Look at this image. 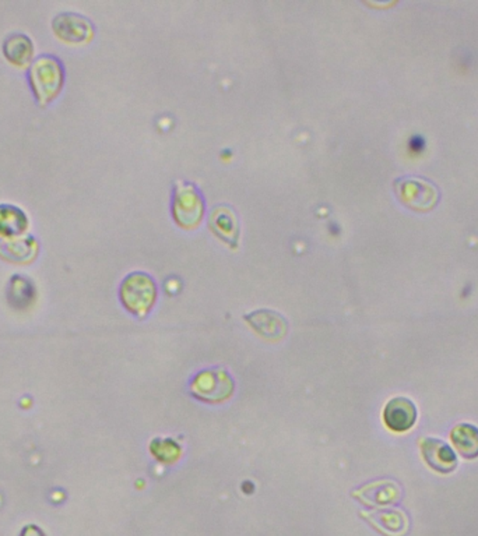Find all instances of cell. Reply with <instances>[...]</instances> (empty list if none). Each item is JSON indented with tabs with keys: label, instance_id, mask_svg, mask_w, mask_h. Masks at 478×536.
<instances>
[{
	"label": "cell",
	"instance_id": "obj_1",
	"mask_svg": "<svg viewBox=\"0 0 478 536\" xmlns=\"http://www.w3.org/2000/svg\"><path fill=\"white\" fill-rule=\"evenodd\" d=\"M29 80L37 101L41 105H47L61 91L64 84L61 62L49 55L37 57L30 66Z\"/></svg>",
	"mask_w": 478,
	"mask_h": 536
},
{
	"label": "cell",
	"instance_id": "obj_2",
	"mask_svg": "<svg viewBox=\"0 0 478 536\" xmlns=\"http://www.w3.org/2000/svg\"><path fill=\"white\" fill-rule=\"evenodd\" d=\"M190 394L207 404H220L234 394V380L222 367L204 369L190 382Z\"/></svg>",
	"mask_w": 478,
	"mask_h": 536
},
{
	"label": "cell",
	"instance_id": "obj_3",
	"mask_svg": "<svg viewBox=\"0 0 478 536\" xmlns=\"http://www.w3.org/2000/svg\"><path fill=\"white\" fill-rule=\"evenodd\" d=\"M121 300L132 315L144 317L154 305L157 287L146 272H132L121 285Z\"/></svg>",
	"mask_w": 478,
	"mask_h": 536
},
{
	"label": "cell",
	"instance_id": "obj_4",
	"mask_svg": "<svg viewBox=\"0 0 478 536\" xmlns=\"http://www.w3.org/2000/svg\"><path fill=\"white\" fill-rule=\"evenodd\" d=\"M395 189L402 203L417 212L431 210L440 197L437 185L427 177H399L395 182Z\"/></svg>",
	"mask_w": 478,
	"mask_h": 536
},
{
	"label": "cell",
	"instance_id": "obj_5",
	"mask_svg": "<svg viewBox=\"0 0 478 536\" xmlns=\"http://www.w3.org/2000/svg\"><path fill=\"white\" fill-rule=\"evenodd\" d=\"M175 221L182 227H195L199 224L204 212L203 199L196 187L190 184L179 182L177 184L174 196Z\"/></svg>",
	"mask_w": 478,
	"mask_h": 536
},
{
	"label": "cell",
	"instance_id": "obj_6",
	"mask_svg": "<svg viewBox=\"0 0 478 536\" xmlns=\"http://www.w3.org/2000/svg\"><path fill=\"white\" fill-rule=\"evenodd\" d=\"M352 496L370 507H382L397 505L403 498V489L396 480H380L352 490Z\"/></svg>",
	"mask_w": 478,
	"mask_h": 536
},
{
	"label": "cell",
	"instance_id": "obj_7",
	"mask_svg": "<svg viewBox=\"0 0 478 536\" xmlns=\"http://www.w3.org/2000/svg\"><path fill=\"white\" fill-rule=\"evenodd\" d=\"M422 458L432 470L450 473L456 470L457 457L452 448L439 438L422 437L418 440Z\"/></svg>",
	"mask_w": 478,
	"mask_h": 536
},
{
	"label": "cell",
	"instance_id": "obj_8",
	"mask_svg": "<svg viewBox=\"0 0 478 536\" xmlns=\"http://www.w3.org/2000/svg\"><path fill=\"white\" fill-rule=\"evenodd\" d=\"M244 319L260 337L273 341V342L282 340L289 332V323L274 310H255V312L245 316Z\"/></svg>",
	"mask_w": 478,
	"mask_h": 536
},
{
	"label": "cell",
	"instance_id": "obj_9",
	"mask_svg": "<svg viewBox=\"0 0 478 536\" xmlns=\"http://www.w3.org/2000/svg\"><path fill=\"white\" fill-rule=\"evenodd\" d=\"M361 517L385 536H404L409 532L410 521L404 511L375 510L362 511Z\"/></svg>",
	"mask_w": 478,
	"mask_h": 536
},
{
	"label": "cell",
	"instance_id": "obj_10",
	"mask_svg": "<svg viewBox=\"0 0 478 536\" xmlns=\"http://www.w3.org/2000/svg\"><path fill=\"white\" fill-rule=\"evenodd\" d=\"M384 422L393 432L403 433L412 429L417 422L414 402L409 398H393L385 407Z\"/></svg>",
	"mask_w": 478,
	"mask_h": 536
},
{
	"label": "cell",
	"instance_id": "obj_11",
	"mask_svg": "<svg viewBox=\"0 0 478 536\" xmlns=\"http://www.w3.org/2000/svg\"><path fill=\"white\" fill-rule=\"evenodd\" d=\"M52 29L59 39L67 42H83L91 39L92 27L90 20L76 13L57 14Z\"/></svg>",
	"mask_w": 478,
	"mask_h": 536
},
{
	"label": "cell",
	"instance_id": "obj_12",
	"mask_svg": "<svg viewBox=\"0 0 478 536\" xmlns=\"http://www.w3.org/2000/svg\"><path fill=\"white\" fill-rule=\"evenodd\" d=\"M209 225L217 237L230 243L232 247L237 246L239 225L237 215L229 205H217L210 212Z\"/></svg>",
	"mask_w": 478,
	"mask_h": 536
},
{
	"label": "cell",
	"instance_id": "obj_13",
	"mask_svg": "<svg viewBox=\"0 0 478 536\" xmlns=\"http://www.w3.org/2000/svg\"><path fill=\"white\" fill-rule=\"evenodd\" d=\"M453 445L465 460L478 457V428L472 423H459L450 432Z\"/></svg>",
	"mask_w": 478,
	"mask_h": 536
},
{
	"label": "cell",
	"instance_id": "obj_14",
	"mask_svg": "<svg viewBox=\"0 0 478 536\" xmlns=\"http://www.w3.org/2000/svg\"><path fill=\"white\" fill-rule=\"evenodd\" d=\"M29 227V220L22 210L14 205H0V235L13 238L22 235Z\"/></svg>",
	"mask_w": 478,
	"mask_h": 536
},
{
	"label": "cell",
	"instance_id": "obj_15",
	"mask_svg": "<svg viewBox=\"0 0 478 536\" xmlns=\"http://www.w3.org/2000/svg\"><path fill=\"white\" fill-rule=\"evenodd\" d=\"M37 252V243L34 238L24 237L0 242V255L12 262H27L34 259L32 255Z\"/></svg>",
	"mask_w": 478,
	"mask_h": 536
},
{
	"label": "cell",
	"instance_id": "obj_16",
	"mask_svg": "<svg viewBox=\"0 0 478 536\" xmlns=\"http://www.w3.org/2000/svg\"><path fill=\"white\" fill-rule=\"evenodd\" d=\"M4 56L12 62V64L22 65L29 64L32 57V48L31 41L29 37L24 34H13L9 35L4 42Z\"/></svg>",
	"mask_w": 478,
	"mask_h": 536
},
{
	"label": "cell",
	"instance_id": "obj_17",
	"mask_svg": "<svg viewBox=\"0 0 478 536\" xmlns=\"http://www.w3.org/2000/svg\"><path fill=\"white\" fill-rule=\"evenodd\" d=\"M152 453L162 463H172L181 454V448L169 438H157L152 445Z\"/></svg>",
	"mask_w": 478,
	"mask_h": 536
},
{
	"label": "cell",
	"instance_id": "obj_18",
	"mask_svg": "<svg viewBox=\"0 0 478 536\" xmlns=\"http://www.w3.org/2000/svg\"><path fill=\"white\" fill-rule=\"evenodd\" d=\"M34 294V287L31 282L27 281V278L14 277L10 287V295L13 298L14 302L26 303L30 302Z\"/></svg>",
	"mask_w": 478,
	"mask_h": 536
}]
</instances>
